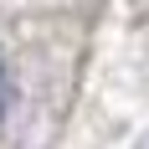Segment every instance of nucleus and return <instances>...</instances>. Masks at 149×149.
Segmentation results:
<instances>
[{
	"instance_id": "nucleus-1",
	"label": "nucleus",
	"mask_w": 149,
	"mask_h": 149,
	"mask_svg": "<svg viewBox=\"0 0 149 149\" xmlns=\"http://www.w3.org/2000/svg\"><path fill=\"white\" fill-rule=\"evenodd\" d=\"M10 108V77H5V67H0V113Z\"/></svg>"
}]
</instances>
